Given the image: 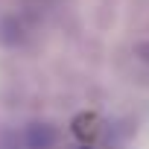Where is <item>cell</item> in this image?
I'll list each match as a JSON object with an SVG mask.
<instances>
[{
  "label": "cell",
  "instance_id": "6da1fadb",
  "mask_svg": "<svg viewBox=\"0 0 149 149\" xmlns=\"http://www.w3.org/2000/svg\"><path fill=\"white\" fill-rule=\"evenodd\" d=\"M56 129L50 123H29L24 129V146L26 149H53Z\"/></svg>",
  "mask_w": 149,
  "mask_h": 149
},
{
  "label": "cell",
  "instance_id": "7a4b0ae2",
  "mask_svg": "<svg viewBox=\"0 0 149 149\" xmlns=\"http://www.w3.org/2000/svg\"><path fill=\"white\" fill-rule=\"evenodd\" d=\"M137 53H140L143 61H149V44H137Z\"/></svg>",
  "mask_w": 149,
  "mask_h": 149
},
{
  "label": "cell",
  "instance_id": "3957f363",
  "mask_svg": "<svg viewBox=\"0 0 149 149\" xmlns=\"http://www.w3.org/2000/svg\"><path fill=\"white\" fill-rule=\"evenodd\" d=\"M79 149H88V146H79Z\"/></svg>",
  "mask_w": 149,
  "mask_h": 149
}]
</instances>
